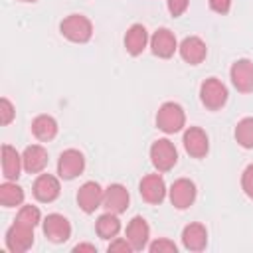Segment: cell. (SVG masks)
Here are the masks:
<instances>
[{
    "instance_id": "obj_30",
    "label": "cell",
    "mask_w": 253,
    "mask_h": 253,
    "mask_svg": "<svg viewBox=\"0 0 253 253\" xmlns=\"http://www.w3.org/2000/svg\"><path fill=\"white\" fill-rule=\"evenodd\" d=\"M186 8H188V0H168V10H170V14L174 18L182 16Z\"/></svg>"
},
{
    "instance_id": "obj_5",
    "label": "cell",
    "mask_w": 253,
    "mask_h": 253,
    "mask_svg": "<svg viewBox=\"0 0 253 253\" xmlns=\"http://www.w3.org/2000/svg\"><path fill=\"white\" fill-rule=\"evenodd\" d=\"M32 243H34V227H30V225L16 221L6 231V247L12 253H24L32 247Z\"/></svg>"
},
{
    "instance_id": "obj_24",
    "label": "cell",
    "mask_w": 253,
    "mask_h": 253,
    "mask_svg": "<svg viewBox=\"0 0 253 253\" xmlns=\"http://www.w3.org/2000/svg\"><path fill=\"white\" fill-rule=\"evenodd\" d=\"M24 202V190L16 184H2L0 186V204L4 208H14V206H20Z\"/></svg>"
},
{
    "instance_id": "obj_10",
    "label": "cell",
    "mask_w": 253,
    "mask_h": 253,
    "mask_svg": "<svg viewBox=\"0 0 253 253\" xmlns=\"http://www.w3.org/2000/svg\"><path fill=\"white\" fill-rule=\"evenodd\" d=\"M231 81L237 91L253 93V63L249 59H239L231 65Z\"/></svg>"
},
{
    "instance_id": "obj_6",
    "label": "cell",
    "mask_w": 253,
    "mask_h": 253,
    "mask_svg": "<svg viewBox=\"0 0 253 253\" xmlns=\"http://www.w3.org/2000/svg\"><path fill=\"white\" fill-rule=\"evenodd\" d=\"M83 168H85V158L79 150H73V148L65 150L57 160V172L63 180H73L83 172Z\"/></svg>"
},
{
    "instance_id": "obj_25",
    "label": "cell",
    "mask_w": 253,
    "mask_h": 253,
    "mask_svg": "<svg viewBox=\"0 0 253 253\" xmlns=\"http://www.w3.org/2000/svg\"><path fill=\"white\" fill-rule=\"evenodd\" d=\"M235 138L243 148H253V117L241 119L235 126Z\"/></svg>"
},
{
    "instance_id": "obj_28",
    "label": "cell",
    "mask_w": 253,
    "mask_h": 253,
    "mask_svg": "<svg viewBox=\"0 0 253 253\" xmlns=\"http://www.w3.org/2000/svg\"><path fill=\"white\" fill-rule=\"evenodd\" d=\"M241 186H243V192L253 200V164H249V166L243 170Z\"/></svg>"
},
{
    "instance_id": "obj_15",
    "label": "cell",
    "mask_w": 253,
    "mask_h": 253,
    "mask_svg": "<svg viewBox=\"0 0 253 253\" xmlns=\"http://www.w3.org/2000/svg\"><path fill=\"white\" fill-rule=\"evenodd\" d=\"M34 196L36 200L47 204V202H53L57 196H59V182L55 176L51 174H42L36 178L34 182Z\"/></svg>"
},
{
    "instance_id": "obj_13",
    "label": "cell",
    "mask_w": 253,
    "mask_h": 253,
    "mask_svg": "<svg viewBox=\"0 0 253 253\" xmlns=\"http://www.w3.org/2000/svg\"><path fill=\"white\" fill-rule=\"evenodd\" d=\"M103 206L113 213H123L128 208V192L121 184H111L103 194Z\"/></svg>"
},
{
    "instance_id": "obj_1",
    "label": "cell",
    "mask_w": 253,
    "mask_h": 253,
    "mask_svg": "<svg viewBox=\"0 0 253 253\" xmlns=\"http://www.w3.org/2000/svg\"><path fill=\"white\" fill-rule=\"evenodd\" d=\"M59 30H61V34H63L67 40H71V42H75V43H85V42H89V40H91V34H93L91 22H89L85 16H81V14H71V16H67V18L59 24Z\"/></svg>"
},
{
    "instance_id": "obj_27",
    "label": "cell",
    "mask_w": 253,
    "mask_h": 253,
    "mask_svg": "<svg viewBox=\"0 0 253 253\" xmlns=\"http://www.w3.org/2000/svg\"><path fill=\"white\" fill-rule=\"evenodd\" d=\"M12 119H14V107H12V103L4 97V99L0 101V123H2V125H10Z\"/></svg>"
},
{
    "instance_id": "obj_22",
    "label": "cell",
    "mask_w": 253,
    "mask_h": 253,
    "mask_svg": "<svg viewBox=\"0 0 253 253\" xmlns=\"http://www.w3.org/2000/svg\"><path fill=\"white\" fill-rule=\"evenodd\" d=\"M32 132L38 140H51L57 134V123L49 115H40L32 123Z\"/></svg>"
},
{
    "instance_id": "obj_16",
    "label": "cell",
    "mask_w": 253,
    "mask_h": 253,
    "mask_svg": "<svg viewBox=\"0 0 253 253\" xmlns=\"http://www.w3.org/2000/svg\"><path fill=\"white\" fill-rule=\"evenodd\" d=\"M206 53H208L206 43H204L200 38H196V36H190V38H186V40L180 43V55H182V59L188 61L190 65L202 63L204 57H206Z\"/></svg>"
},
{
    "instance_id": "obj_9",
    "label": "cell",
    "mask_w": 253,
    "mask_h": 253,
    "mask_svg": "<svg viewBox=\"0 0 253 253\" xmlns=\"http://www.w3.org/2000/svg\"><path fill=\"white\" fill-rule=\"evenodd\" d=\"M103 202V190L97 182H85L77 192V204L85 213H93Z\"/></svg>"
},
{
    "instance_id": "obj_17",
    "label": "cell",
    "mask_w": 253,
    "mask_h": 253,
    "mask_svg": "<svg viewBox=\"0 0 253 253\" xmlns=\"http://www.w3.org/2000/svg\"><path fill=\"white\" fill-rule=\"evenodd\" d=\"M148 223L144 217L136 215L130 219L128 227H126V241L132 245V249H144L146 247V241H148Z\"/></svg>"
},
{
    "instance_id": "obj_26",
    "label": "cell",
    "mask_w": 253,
    "mask_h": 253,
    "mask_svg": "<svg viewBox=\"0 0 253 253\" xmlns=\"http://www.w3.org/2000/svg\"><path fill=\"white\" fill-rule=\"evenodd\" d=\"M16 221L24 223V225H30V227H36L40 223V210L36 206H24L20 211H18V217Z\"/></svg>"
},
{
    "instance_id": "obj_18",
    "label": "cell",
    "mask_w": 253,
    "mask_h": 253,
    "mask_svg": "<svg viewBox=\"0 0 253 253\" xmlns=\"http://www.w3.org/2000/svg\"><path fill=\"white\" fill-rule=\"evenodd\" d=\"M22 162H24V170L30 172V174H36V172H42L47 164V152L43 146L40 144H32L24 150L22 154Z\"/></svg>"
},
{
    "instance_id": "obj_21",
    "label": "cell",
    "mask_w": 253,
    "mask_h": 253,
    "mask_svg": "<svg viewBox=\"0 0 253 253\" xmlns=\"http://www.w3.org/2000/svg\"><path fill=\"white\" fill-rule=\"evenodd\" d=\"M22 158L20 154L16 152V148L4 144L2 146V172L8 180H18L20 176V168H22Z\"/></svg>"
},
{
    "instance_id": "obj_14",
    "label": "cell",
    "mask_w": 253,
    "mask_h": 253,
    "mask_svg": "<svg viewBox=\"0 0 253 253\" xmlns=\"http://www.w3.org/2000/svg\"><path fill=\"white\" fill-rule=\"evenodd\" d=\"M150 47H152V53H154V55L168 59V57H172L174 51H176V38H174V34H172L170 30L160 28V30L154 32V36H152V40H150Z\"/></svg>"
},
{
    "instance_id": "obj_11",
    "label": "cell",
    "mask_w": 253,
    "mask_h": 253,
    "mask_svg": "<svg viewBox=\"0 0 253 253\" xmlns=\"http://www.w3.org/2000/svg\"><path fill=\"white\" fill-rule=\"evenodd\" d=\"M184 148L190 156L194 158H204L208 154V134L198 128V126H190L186 132H184Z\"/></svg>"
},
{
    "instance_id": "obj_7",
    "label": "cell",
    "mask_w": 253,
    "mask_h": 253,
    "mask_svg": "<svg viewBox=\"0 0 253 253\" xmlns=\"http://www.w3.org/2000/svg\"><path fill=\"white\" fill-rule=\"evenodd\" d=\"M170 200H172V206L178 208V210H186L192 206V202L196 200V186L192 180L188 178H180L172 184L170 188Z\"/></svg>"
},
{
    "instance_id": "obj_23",
    "label": "cell",
    "mask_w": 253,
    "mask_h": 253,
    "mask_svg": "<svg viewBox=\"0 0 253 253\" xmlns=\"http://www.w3.org/2000/svg\"><path fill=\"white\" fill-rule=\"evenodd\" d=\"M97 233L101 239H111L115 237L119 231H121V221L117 217V213L109 211V213H103L99 219H97V225H95Z\"/></svg>"
},
{
    "instance_id": "obj_20",
    "label": "cell",
    "mask_w": 253,
    "mask_h": 253,
    "mask_svg": "<svg viewBox=\"0 0 253 253\" xmlns=\"http://www.w3.org/2000/svg\"><path fill=\"white\" fill-rule=\"evenodd\" d=\"M146 42H148V34H146L144 26L134 24L128 28V32L125 36V47L130 55H140L142 49L146 47Z\"/></svg>"
},
{
    "instance_id": "obj_2",
    "label": "cell",
    "mask_w": 253,
    "mask_h": 253,
    "mask_svg": "<svg viewBox=\"0 0 253 253\" xmlns=\"http://www.w3.org/2000/svg\"><path fill=\"white\" fill-rule=\"evenodd\" d=\"M184 111L178 103H164L160 109H158V115H156V125L160 130L164 132H178L182 126H184Z\"/></svg>"
},
{
    "instance_id": "obj_19",
    "label": "cell",
    "mask_w": 253,
    "mask_h": 253,
    "mask_svg": "<svg viewBox=\"0 0 253 253\" xmlns=\"http://www.w3.org/2000/svg\"><path fill=\"white\" fill-rule=\"evenodd\" d=\"M182 243L190 251H202L208 243V231L202 223H190L182 231Z\"/></svg>"
},
{
    "instance_id": "obj_8",
    "label": "cell",
    "mask_w": 253,
    "mask_h": 253,
    "mask_svg": "<svg viewBox=\"0 0 253 253\" xmlns=\"http://www.w3.org/2000/svg\"><path fill=\"white\" fill-rule=\"evenodd\" d=\"M43 233H45V237H47L49 241H53V243H63V241H67L69 235H71V225H69V221H67L63 215H59V213H49V215L45 217V221H43Z\"/></svg>"
},
{
    "instance_id": "obj_31",
    "label": "cell",
    "mask_w": 253,
    "mask_h": 253,
    "mask_svg": "<svg viewBox=\"0 0 253 253\" xmlns=\"http://www.w3.org/2000/svg\"><path fill=\"white\" fill-rule=\"evenodd\" d=\"M210 6L217 14H227L229 6H231V0H210Z\"/></svg>"
},
{
    "instance_id": "obj_3",
    "label": "cell",
    "mask_w": 253,
    "mask_h": 253,
    "mask_svg": "<svg viewBox=\"0 0 253 253\" xmlns=\"http://www.w3.org/2000/svg\"><path fill=\"white\" fill-rule=\"evenodd\" d=\"M200 97H202V103L210 109V111H217L225 105L227 101V89L225 85L215 79V77H210L202 83V89H200Z\"/></svg>"
},
{
    "instance_id": "obj_29",
    "label": "cell",
    "mask_w": 253,
    "mask_h": 253,
    "mask_svg": "<svg viewBox=\"0 0 253 253\" xmlns=\"http://www.w3.org/2000/svg\"><path fill=\"white\" fill-rule=\"evenodd\" d=\"M150 251L152 253H160V251H170V253H176V245L172 243V241H168V239H158V241H154V243H150Z\"/></svg>"
},
{
    "instance_id": "obj_32",
    "label": "cell",
    "mask_w": 253,
    "mask_h": 253,
    "mask_svg": "<svg viewBox=\"0 0 253 253\" xmlns=\"http://www.w3.org/2000/svg\"><path fill=\"white\" fill-rule=\"evenodd\" d=\"M130 249H132V245L128 241H125V239H117V241H113L109 245V251H125V253H128Z\"/></svg>"
},
{
    "instance_id": "obj_4",
    "label": "cell",
    "mask_w": 253,
    "mask_h": 253,
    "mask_svg": "<svg viewBox=\"0 0 253 253\" xmlns=\"http://www.w3.org/2000/svg\"><path fill=\"white\" fill-rule=\"evenodd\" d=\"M150 160H152L154 168H158L160 172H168L176 164L178 152H176V148L170 140L160 138L150 146Z\"/></svg>"
},
{
    "instance_id": "obj_12",
    "label": "cell",
    "mask_w": 253,
    "mask_h": 253,
    "mask_svg": "<svg viewBox=\"0 0 253 253\" xmlns=\"http://www.w3.org/2000/svg\"><path fill=\"white\" fill-rule=\"evenodd\" d=\"M140 196L148 204H160L166 196V184L158 174H148L140 182Z\"/></svg>"
},
{
    "instance_id": "obj_34",
    "label": "cell",
    "mask_w": 253,
    "mask_h": 253,
    "mask_svg": "<svg viewBox=\"0 0 253 253\" xmlns=\"http://www.w3.org/2000/svg\"><path fill=\"white\" fill-rule=\"evenodd\" d=\"M22 2H36V0H22Z\"/></svg>"
},
{
    "instance_id": "obj_33",
    "label": "cell",
    "mask_w": 253,
    "mask_h": 253,
    "mask_svg": "<svg viewBox=\"0 0 253 253\" xmlns=\"http://www.w3.org/2000/svg\"><path fill=\"white\" fill-rule=\"evenodd\" d=\"M73 251H93V253H95L97 249H95V245H89V243H81V245H75V249H73Z\"/></svg>"
}]
</instances>
